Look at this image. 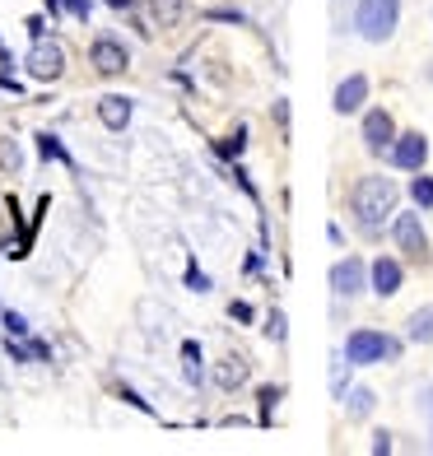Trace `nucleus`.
<instances>
[{
  "label": "nucleus",
  "mask_w": 433,
  "mask_h": 456,
  "mask_svg": "<svg viewBox=\"0 0 433 456\" xmlns=\"http://www.w3.org/2000/svg\"><path fill=\"white\" fill-rule=\"evenodd\" d=\"M396 200H401V191H396V182H391V177H364L355 186V215H359V224L368 228V233L382 228L391 215H396Z\"/></svg>",
  "instance_id": "f257e3e1"
},
{
  "label": "nucleus",
  "mask_w": 433,
  "mask_h": 456,
  "mask_svg": "<svg viewBox=\"0 0 433 456\" xmlns=\"http://www.w3.org/2000/svg\"><path fill=\"white\" fill-rule=\"evenodd\" d=\"M401 24V0H359L355 10V28L368 43H387Z\"/></svg>",
  "instance_id": "f03ea898"
},
{
  "label": "nucleus",
  "mask_w": 433,
  "mask_h": 456,
  "mask_svg": "<svg viewBox=\"0 0 433 456\" xmlns=\"http://www.w3.org/2000/svg\"><path fill=\"white\" fill-rule=\"evenodd\" d=\"M401 354V340L396 336H382V330H355V336L345 340V363H387V359H396Z\"/></svg>",
  "instance_id": "7ed1b4c3"
},
{
  "label": "nucleus",
  "mask_w": 433,
  "mask_h": 456,
  "mask_svg": "<svg viewBox=\"0 0 433 456\" xmlns=\"http://www.w3.org/2000/svg\"><path fill=\"white\" fill-rule=\"evenodd\" d=\"M24 66H29L33 79H56L61 70H66V52H61V43H47V37H37Z\"/></svg>",
  "instance_id": "20e7f679"
},
{
  "label": "nucleus",
  "mask_w": 433,
  "mask_h": 456,
  "mask_svg": "<svg viewBox=\"0 0 433 456\" xmlns=\"http://www.w3.org/2000/svg\"><path fill=\"white\" fill-rule=\"evenodd\" d=\"M391 238H396V247L405 256H415V261L429 256V238H424V228H420L415 215H396V219H391Z\"/></svg>",
  "instance_id": "39448f33"
},
{
  "label": "nucleus",
  "mask_w": 433,
  "mask_h": 456,
  "mask_svg": "<svg viewBox=\"0 0 433 456\" xmlns=\"http://www.w3.org/2000/svg\"><path fill=\"white\" fill-rule=\"evenodd\" d=\"M391 163L396 168H405V173H420L424 168V154H429V140L420 135V131H405V135H396V144H391Z\"/></svg>",
  "instance_id": "423d86ee"
},
{
  "label": "nucleus",
  "mask_w": 433,
  "mask_h": 456,
  "mask_svg": "<svg viewBox=\"0 0 433 456\" xmlns=\"http://www.w3.org/2000/svg\"><path fill=\"white\" fill-rule=\"evenodd\" d=\"M89 61H94L98 75H121L131 66V56H127V47H121L117 37H98V43L89 47Z\"/></svg>",
  "instance_id": "0eeeda50"
},
{
  "label": "nucleus",
  "mask_w": 433,
  "mask_h": 456,
  "mask_svg": "<svg viewBox=\"0 0 433 456\" xmlns=\"http://www.w3.org/2000/svg\"><path fill=\"white\" fill-rule=\"evenodd\" d=\"M364 284H368V271H364V261H359V256H345V261L331 265V289H336L340 298H355Z\"/></svg>",
  "instance_id": "6e6552de"
},
{
  "label": "nucleus",
  "mask_w": 433,
  "mask_h": 456,
  "mask_svg": "<svg viewBox=\"0 0 433 456\" xmlns=\"http://www.w3.org/2000/svg\"><path fill=\"white\" fill-rule=\"evenodd\" d=\"M391 140H396V126H391V117L382 112V108H373V112H364V144L373 154H387L391 150Z\"/></svg>",
  "instance_id": "1a4fd4ad"
},
{
  "label": "nucleus",
  "mask_w": 433,
  "mask_h": 456,
  "mask_svg": "<svg viewBox=\"0 0 433 456\" xmlns=\"http://www.w3.org/2000/svg\"><path fill=\"white\" fill-rule=\"evenodd\" d=\"M401 280H405V271H401V261L396 256H378L373 261V271H368V284H373V294L378 298H391L401 289Z\"/></svg>",
  "instance_id": "9d476101"
},
{
  "label": "nucleus",
  "mask_w": 433,
  "mask_h": 456,
  "mask_svg": "<svg viewBox=\"0 0 433 456\" xmlns=\"http://www.w3.org/2000/svg\"><path fill=\"white\" fill-rule=\"evenodd\" d=\"M364 98H368V79L364 75H349V79H340V85H336V98L331 102H336L340 117H355Z\"/></svg>",
  "instance_id": "9b49d317"
},
{
  "label": "nucleus",
  "mask_w": 433,
  "mask_h": 456,
  "mask_svg": "<svg viewBox=\"0 0 433 456\" xmlns=\"http://www.w3.org/2000/svg\"><path fill=\"white\" fill-rule=\"evenodd\" d=\"M98 117H102V126H108V131H127L131 102L121 98V94H108V98H98Z\"/></svg>",
  "instance_id": "f8f14e48"
},
{
  "label": "nucleus",
  "mask_w": 433,
  "mask_h": 456,
  "mask_svg": "<svg viewBox=\"0 0 433 456\" xmlns=\"http://www.w3.org/2000/svg\"><path fill=\"white\" fill-rule=\"evenodd\" d=\"M405 326H410V340H415V345H433V303L420 307V313L410 317Z\"/></svg>",
  "instance_id": "ddd939ff"
},
{
  "label": "nucleus",
  "mask_w": 433,
  "mask_h": 456,
  "mask_svg": "<svg viewBox=\"0 0 433 456\" xmlns=\"http://www.w3.org/2000/svg\"><path fill=\"white\" fill-rule=\"evenodd\" d=\"M242 378H247V363H242V359H224V363L215 368V382H219V387H238Z\"/></svg>",
  "instance_id": "4468645a"
},
{
  "label": "nucleus",
  "mask_w": 433,
  "mask_h": 456,
  "mask_svg": "<svg viewBox=\"0 0 433 456\" xmlns=\"http://www.w3.org/2000/svg\"><path fill=\"white\" fill-rule=\"evenodd\" d=\"M177 19H182V0H154V24L173 28Z\"/></svg>",
  "instance_id": "2eb2a0df"
},
{
  "label": "nucleus",
  "mask_w": 433,
  "mask_h": 456,
  "mask_svg": "<svg viewBox=\"0 0 433 456\" xmlns=\"http://www.w3.org/2000/svg\"><path fill=\"white\" fill-rule=\"evenodd\" d=\"M345 410L355 414V419H364V414L373 410V391H368V387H359V391H349V396H345Z\"/></svg>",
  "instance_id": "dca6fc26"
},
{
  "label": "nucleus",
  "mask_w": 433,
  "mask_h": 456,
  "mask_svg": "<svg viewBox=\"0 0 433 456\" xmlns=\"http://www.w3.org/2000/svg\"><path fill=\"white\" fill-rule=\"evenodd\" d=\"M410 196H415L420 210H433V177H415L410 182Z\"/></svg>",
  "instance_id": "f3484780"
},
{
  "label": "nucleus",
  "mask_w": 433,
  "mask_h": 456,
  "mask_svg": "<svg viewBox=\"0 0 433 456\" xmlns=\"http://www.w3.org/2000/svg\"><path fill=\"white\" fill-rule=\"evenodd\" d=\"M182 359H187V378H192V382H200V345H196V340L182 345Z\"/></svg>",
  "instance_id": "a211bd4d"
},
{
  "label": "nucleus",
  "mask_w": 433,
  "mask_h": 456,
  "mask_svg": "<svg viewBox=\"0 0 433 456\" xmlns=\"http://www.w3.org/2000/svg\"><path fill=\"white\" fill-rule=\"evenodd\" d=\"M5 330H10V336H29V322L19 313H5Z\"/></svg>",
  "instance_id": "6ab92c4d"
},
{
  "label": "nucleus",
  "mask_w": 433,
  "mask_h": 456,
  "mask_svg": "<svg viewBox=\"0 0 433 456\" xmlns=\"http://www.w3.org/2000/svg\"><path fill=\"white\" fill-rule=\"evenodd\" d=\"M37 140H43V154H47V159H66V150H61L52 135H37Z\"/></svg>",
  "instance_id": "aec40b11"
},
{
  "label": "nucleus",
  "mask_w": 433,
  "mask_h": 456,
  "mask_svg": "<svg viewBox=\"0 0 433 456\" xmlns=\"http://www.w3.org/2000/svg\"><path fill=\"white\" fill-rule=\"evenodd\" d=\"M187 284L196 289V294H205V289H210V280H205V275L196 271V265H192V271H187Z\"/></svg>",
  "instance_id": "412c9836"
},
{
  "label": "nucleus",
  "mask_w": 433,
  "mask_h": 456,
  "mask_svg": "<svg viewBox=\"0 0 433 456\" xmlns=\"http://www.w3.org/2000/svg\"><path fill=\"white\" fill-rule=\"evenodd\" d=\"M70 5V14H79V19H89V0H66Z\"/></svg>",
  "instance_id": "4be33fe9"
},
{
  "label": "nucleus",
  "mask_w": 433,
  "mask_h": 456,
  "mask_svg": "<svg viewBox=\"0 0 433 456\" xmlns=\"http://www.w3.org/2000/svg\"><path fill=\"white\" fill-rule=\"evenodd\" d=\"M229 313H233L238 322H252V307H247V303H233V307H229Z\"/></svg>",
  "instance_id": "5701e85b"
},
{
  "label": "nucleus",
  "mask_w": 433,
  "mask_h": 456,
  "mask_svg": "<svg viewBox=\"0 0 433 456\" xmlns=\"http://www.w3.org/2000/svg\"><path fill=\"white\" fill-rule=\"evenodd\" d=\"M373 452H378V456H387V452H391V438H387V433H378V438H373Z\"/></svg>",
  "instance_id": "b1692460"
},
{
  "label": "nucleus",
  "mask_w": 433,
  "mask_h": 456,
  "mask_svg": "<svg viewBox=\"0 0 433 456\" xmlns=\"http://www.w3.org/2000/svg\"><path fill=\"white\" fill-rule=\"evenodd\" d=\"M424 401H429V428H433V391H429V396H424Z\"/></svg>",
  "instance_id": "393cba45"
}]
</instances>
